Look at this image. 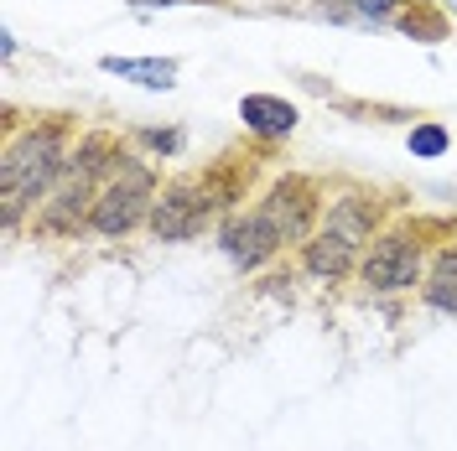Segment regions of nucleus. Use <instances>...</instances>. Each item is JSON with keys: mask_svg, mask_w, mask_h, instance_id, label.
<instances>
[{"mask_svg": "<svg viewBox=\"0 0 457 451\" xmlns=\"http://www.w3.org/2000/svg\"><path fill=\"white\" fill-rule=\"evenodd\" d=\"M125 167V151L114 135L104 130H94L84 141L73 145V156H68V171H62V182H57L47 202L37 208V234L42 239H79L88 224H94V202L104 193V182H110L114 171Z\"/></svg>", "mask_w": 457, "mask_h": 451, "instance_id": "nucleus-1", "label": "nucleus"}, {"mask_svg": "<svg viewBox=\"0 0 457 451\" xmlns=\"http://www.w3.org/2000/svg\"><path fill=\"white\" fill-rule=\"evenodd\" d=\"M68 125L47 119V125H27L5 141L0 156V202H5V228H21L27 208H42L47 193L68 171Z\"/></svg>", "mask_w": 457, "mask_h": 451, "instance_id": "nucleus-2", "label": "nucleus"}, {"mask_svg": "<svg viewBox=\"0 0 457 451\" xmlns=\"http://www.w3.org/2000/svg\"><path fill=\"white\" fill-rule=\"evenodd\" d=\"M239 193H234V182L228 176H177V182H167L162 193H156V208H151V234L162 239V244H182V239H198L203 228H208V218L224 208V202H234Z\"/></svg>", "mask_w": 457, "mask_h": 451, "instance_id": "nucleus-3", "label": "nucleus"}, {"mask_svg": "<svg viewBox=\"0 0 457 451\" xmlns=\"http://www.w3.org/2000/svg\"><path fill=\"white\" fill-rule=\"evenodd\" d=\"M156 193H162V187H156V167L125 156V167L104 182V193L94 202V224L88 228H94L99 239H125V234H136L141 224H151Z\"/></svg>", "mask_w": 457, "mask_h": 451, "instance_id": "nucleus-4", "label": "nucleus"}, {"mask_svg": "<svg viewBox=\"0 0 457 451\" xmlns=\"http://www.w3.org/2000/svg\"><path fill=\"white\" fill-rule=\"evenodd\" d=\"M359 281L370 285L374 296H400L411 285L427 281V244L416 228H385L374 234V244L359 259Z\"/></svg>", "mask_w": 457, "mask_h": 451, "instance_id": "nucleus-5", "label": "nucleus"}, {"mask_svg": "<svg viewBox=\"0 0 457 451\" xmlns=\"http://www.w3.org/2000/svg\"><path fill=\"white\" fill-rule=\"evenodd\" d=\"M260 213L276 224L281 234V244H307L322 218V187H317L312 176H302V171H286L281 182H270V193L260 198Z\"/></svg>", "mask_w": 457, "mask_h": 451, "instance_id": "nucleus-6", "label": "nucleus"}, {"mask_svg": "<svg viewBox=\"0 0 457 451\" xmlns=\"http://www.w3.org/2000/svg\"><path fill=\"white\" fill-rule=\"evenodd\" d=\"M219 250H224V259L234 270L255 275V270H265L281 254V234H276V224L260 208H250V213L239 208V213H224V224H219Z\"/></svg>", "mask_w": 457, "mask_h": 451, "instance_id": "nucleus-7", "label": "nucleus"}, {"mask_svg": "<svg viewBox=\"0 0 457 451\" xmlns=\"http://www.w3.org/2000/svg\"><path fill=\"white\" fill-rule=\"evenodd\" d=\"M359 259H364V250L348 244V239L333 234V228H317L312 239L302 244V270H307L312 281H322V285H343L353 270H359Z\"/></svg>", "mask_w": 457, "mask_h": 451, "instance_id": "nucleus-8", "label": "nucleus"}, {"mask_svg": "<svg viewBox=\"0 0 457 451\" xmlns=\"http://www.w3.org/2000/svg\"><path fill=\"white\" fill-rule=\"evenodd\" d=\"M322 228H333V234H343L348 244L370 250V244H374V228H379V202L364 198V193H343V198L322 213Z\"/></svg>", "mask_w": 457, "mask_h": 451, "instance_id": "nucleus-9", "label": "nucleus"}, {"mask_svg": "<svg viewBox=\"0 0 457 451\" xmlns=\"http://www.w3.org/2000/svg\"><path fill=\"white\" fill-rule=\"evenodd\" d=\"M239 119H245V130L260 135V141H286L302 114H296V104H286L276 94H245L239 99Z\"/></svg>", "mask_w": 457, "mask_h": 451, "instance_id": "nucleus-10", "label": "nucleus"}, {"mask_svg": "<svg viewBox=\"0 0 457 451\" xmlns=\"http://www.w3.org/2000/svg\"><path fill=\"white\" fill-rule=\"evenodd\" d=\"M99 68L114 73V78H130L141 88H162V94L177 84V62L171 57H99Z\"/></svg>", "mask_w": 457, "mask_h": 451, "instance_id": "nucleus-11", "label": "nucleus"}, {"mask_svg": "<svg viewBox=\"0 0 457 451\" xmlns=\"http://www.w3.org/2000/svg\"><path fill=\"white\" fill-rule=\"evenodd\" d=\"M421 296H427L431 311H453V316H457V244L436 250L427 281H421Z\"/></svg>", "mask_w": 457, "mask_h": 451, "instance_id": "nucleus-12", "label": "nucleus"}, {"mask_svg": "<svg viewBox=\"0 0 457 451\" xmlns=\"http://www.w3.org/2000/svg\"><path fill=\"white\" fill-rule=\"evenodd\" d=\"M447 125L442 119H421V125H411V156H421V161H436V156H447Z\"/></svg>", "mask_w": 457, "mask_h": 451, "instance_id": "nucleus-13", "label": "nucleus"}, {"mask_svg": "<svg viewBox=\"0 0 457 451\" xmlns=\"http://www.w3.org/2000/svg\"><path fill=\"white\" fill-rule=\"evenodd\" d=\"M141 141L156 151V156H182V145H187V135L182 130H141Z\"/></svg>", "mask_w": 457, "mask_h": 451, "instance_id": "nucleus-14", "label": "nucleus"}, {"mask_svg": "<svg viewBox=\"0 0 457 451\" xmlns=\"http://www.w3.org/2000/svg\"><path fill=\"white\" fill-rule=\"evenodd\" d=\"M167 5H219V0H130V11H167Z\"/></svg>", "mask_w": 457, "mask_h": 451, "instance_id": "nucleus-15", "label": "nucleus"}, {"mask_svg": "<svg viewBox=\"0 0 457 451\" xmlns=\"http://www.w3.org/2000/svg\"><path fill=\"white\" fill-rule=\"evenodd\" d=\"M348 5H359V11H370V16H385V11H395L400 0H348Z\"/></svg>", "mask_w": 457, "mask_h": 451, "instance_id": "nucleus-16", "label": "nucleus"}, {"mask_svg": "<svg viewBox=\"0 0 457 451\" xmlns=\"http://www.w3.org/2000/svg\"><path fill=\"white\" fill-rule=\"evenodd\" d=\"M453 5H457V0H453Z\"/></svg>", "mask_w": 457, "mask_h": 451, "instance_id": "nucleus-17", "label": "nucleus"}]
</instances>
